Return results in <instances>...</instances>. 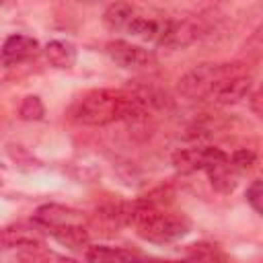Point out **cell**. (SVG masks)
Instances as JSON below:
<instances>
[{
    "mask_svg": "<svg viewBox=\"0 0 263 263\" xmlns=\"http://www.w3.org/2000/svg\"><path fill=\"white\" fill-rule=\"evenodd\" d=\"M226 156L222 148L216 146H193V148H181L173 156V164L179 173H197L208 171L216 162H220Z\"/></svg>",
    "mask_w": 263,
    "mask_h": 263,
    "instance_id": "cell-4",
    "label": "cell"
},
{
    "mask_svg": "<svg viewBox=\"0 0 263 263\" xmlns=\"http://www.w3.org/2000/svg\"><path fill=\"white\" fill-rule=\"evenodd\" d=\"M18 113H21V117H23L25 121H37V119H41V117H43L45 107H43V103H41V99H39V97L29 95V97H25V99H23Z\"/></svg>",
    "mask_w": 263,
    "mask_h": 263,
    "instance_id": "cell-12",
    "label": "cell"
},
{
    "mask_svg": "<svg viewBox=\"0 0 263 263\" xmlns=\"http://www.w3.org/2000/svg\"><path fill=\"white\" fill-rule=\"evenodd\" d=\"M136 8L127 2H115L111 4L107 10H105V25L111 29V31H127L129 23L134 21L136 16Z\"/></svg>",
    "mask_w": 263,
    "mask_h": 263,
    "instance_id": "cell-10",
    "label": "cell"
},
{
    "mask_svg": "<svg viewBox=\"0 0 263 263\" xmlns=\"http://www.w3.org/2000/svg\"><path fill=\"white\" fill-rule=\"evenodd\" d=\"M191 247H193V253L189 257H193V259H218V257H222V255L216 253V247L214 245H208L205 247L208 251H203V242L201 245H191Z\"/></svg>",
    "mask_w": 263,
    "mask_h": 263,
    "instance_id": "cell-15",
    "label": "cell"
},
{
    "mask_svg": "<svg viewBox=\"0 0 263 263\" xmlns=\"http://www.w3.org/2000/svg\"><path fill=\"white\" fill-rule=\"evenodd\" d=\"M105 51H107L109 60L123 70H142L156 62V55L152 49H146L142 45H136V43H129L123 39L109 41L105 45Z\"/></svg>",
    "mask_w": 263,
    "mask_h": 263,
    "instance_id": "cell-3",
    "label": "cell"
},
{
    "mask_svg": "<svg viewBox=\"0 0 263 263\" xmlns=\"http://www.w3.org/2000/svg\"><path fill=\"white\" fill-rule=\"evenodd\" d=\"M146 113V99L127 90L97 88L80 97L70 107V119L80 125H109L136 119Z\"/></svg>",
    "mask_w": 263,
    "mask_h": 263,
    "instance_id": "cell-1",
    "label": "cell"
},
{
    "mask_svg": "<svg viewBox=\"0 0 263 263\" xmlns=\"http://www.w3.org/2000/svg\"><path fill=\"white\" fill-rule=\"evenodd\" d=\"M86 259L90 261H125V259H136L138 255L119 247H105V245H95V247H86L84 253Z\"/></svg>",
    "mask_w": 263,
    "mask_h": 263,
    "instance_id": "cell-11",
    "label": "cell"
},
{
    "mask_svg": "<svg viewBox=\"0 0 263 263\" xmlns=\"http://www.w3.org/2000/svg\"><path fill=\"white\" fill-rule=\"evenodd\" d=\"M261 197H263L261 181H259V179H255V181L247 187V201H249V205H251L257 214H261Z\"/></svg>",
    "mask_w": 263,
    "mask_h": 263,
    "instance_id": "cell-14",
    "label": "cell"
},
{
    "mask_svg": "<svg viewBox=\"0 0 263 263\" xmlns=\"http://www.w3.org/2000/svg\"><path fill=\"white\" fill-rule=\"evenodd\" d=\"M35 222L49 230V228L68 226V224H86V216L78 210H72V208H64V205H58V203H47V205H41L35 212Z\"/></svg>",
    "mask_w": 263,
    "mask_h": 263,
    "instance_id": "cell-6",
    "label": "cell"
},
{
    "mask_svg": "<svg viewBox=\"0 0 263 263\" xmlns=\"http://www.w3.org/2000/svg\"><path fill=\"white\" fill-rule=\"evenodd\" d=\"M125 214L127 226H134L138 236L148 242L166 245L183 238L189 232V222L183 216L160 210L158 201L152 197L125 203Z\"/></svg>",
    "mask_w": 263,
    "mask_h": 263,
    "instance_id": "cell-2",
    "label": "cell"
},
{
    "mask_svg": "<svg viewBox=\"0 0 263 263\" xmlns=\"http://www.w3.org/2000/svg\"><path fill=\"white\" fill-rule=\"evenodd\" d=\"M197 37V29L189 21H175V18H162L160 21V35L156 45L168 47V49H181L193 43Z\"/></svg>",
    "mask_w": 263,
    "mask_h": 263,
    "instance_id": "cell-5",
    "label": "cell"
},
{
    "mask_svg": "<svg viewBox=\"0 0 263 263\" xmlns=\"http://www.w3.org/2000/svg\"><path fill=\"white\" fill-rule=\"evenodd\" d=\"M37 49H39L37 39L16 33V35L6 37V41L2 43V49H0V58L4 64L12 66V64H21V62L33 58L37 53Z\"/></svg>",
    "mask_w": 263,
    "mask_h": 263,
    "instance_id": "cell-7",
    "label": "cell"
},
{
    "mask_svg": "<svg viewBox=\"0 0 263 263\" xmlns=\"http://www.w3.org/2000/svg\"><path fill=\"white\" fill-rule=\"evenodd\" d=\"M45 58L47 62L53 66V68H72L76 64V47L70 43V41H64V39H51L47 45H45Z\"/></svg>",
    "mask_w": 263,
    "mask_h": 263,
    "instance_id": "cell-9",
    "label": "cell"
},
{
    "mask_svg": "<svg viewBox=\"0 0 263 263\" xmlns=\"http://www.w3.org/2000/svg\"><path fill=\"white\" fill-rule=\"evenodd\" d=\"M62 247L72 249V251H80L88 247L90 240V232L86 228V224H68V226H58V228H49L47 230Z\"/></svg>",
    "mask_w": 263,
    "mask_h": 263,
    "instance_id": "cell-8",
    "label": "cell"
},
{
    "mask_svg": "<svg viewBox=\"0 0 263 263\" xmlns=\"http://www.w3.org/2000/svg\"><path fill=\"white\" fill-rule=\"evenodd\" d=\"M230 160H232V164L236 166V171L242 175V173H249V171L253 168L257 156H255V152H251V150L245 148V150H236V152H232V154H230Z\"/></svg>",
    "mask_w": 263,
    "mask_h": 263,
    "instance_id": "cell-13",
    "label": "cell"
}]
</instances>
